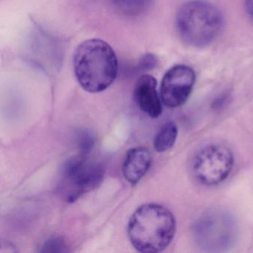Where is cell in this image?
<instances>
[{
  "mask_svg": "<svg viewBox=\"0 0 253 253\" xmlns=\"http://www.w3.org/2000/svg\"><path fill=\"white\" fill-rule=\"evenodd\" d=\"M176 230L175 216L159 203H145L135 209L127 227L129 242L138 252L157 253L165 251Z\"/></svg>",
  "mask_w": 253,
  "mask_h": 253,
  "instance_id": "obj_1",
  "label": "cell"
},
{
  "mask_svg": "<svg viewBox=\"0 0 253 253\" xmlns=\"http://www.w3.org/2000/svg\"><path fill=\"white\" fill-rule=\"evenodd\" d=\"M73 61L77 81L86 92H103L117 78L119 65L116 52L100 39H90L79 45Z\"/></svg>",
  "mask_w": 253,
  "mask_h": 253,
  "instance_id": "obj_2",
  "label": "cell"
},
{
  "mask_svg": "<svg viewBox=\"0 0 253 253\" xmlns=\"http://www.w3.org/2000/svg\"><path fill=\"white\" fill-rule=\"evenodd\" d=\"M175 23L178 34L186 44L193 47H205L219 34L222 16L211 3L196 0L181 6Z\"/></svg>",
  "mask_w": 253,
  "mask_h": 253,
  "instance_id": "obj_3",
  "label": "cell"
},
{
  "mask_svg": "<svg viewBox=\"0 0 253 253\" xmlns=\"http://www.w3.org/2000/svg\"><path fill=\"white\" fill-rule=\"evenodd\" d=\"M104 169L101 163L81 154L67 160L59 181V194L68 203L78 200L102 183Z\"/></svg>",
  "mask_w": 253,
  "mask_h": 253,
  "instance_id": "obj_4",
  "label": "cell"
},
{
  "mask_svg": "<svg viewBox=\"0 0 253 253\" xmlns=\"http://www.w3.org/2000/svg\"><path fill=\"white\" fill-rule=\"evenodd\" d=\"M237 223L234 217L222 209H212L205 214L198 226L201 245L211 252H225L237 240Z\"/></svg>",
  "mask_w": 253,
  "mask_h": 253,
  "instance_id": "obj_5",
  "label": "cell"
},
{
  "mask_svg": "<svg viewBox=\"0 0 253 253\" xmlns=\"http://www.w3.org/2000/svg\"><path fill=\"white\" fill-rule=\"evenodd\" d=\"M233 165L234 157L227 147L212 144L196 153L192 161V172L200 184L215 186L227 179Z\"/></svg>",
  "mask_w": 253,
  "mask_h": 253,
  "instance_id": "obj_6",
  "label": "cell"
},
{
  "mask_svg": "<svg viewBox=\"0 0 253 253\" xmlns=\"http://www.w3.org/2000/svg\"><path fill=\"white\" fill-rule=\"evenodd\" d=\"M196 74L186 65H175L164 75L161 84V99L166 106L177 108L185 103L193 91Z\"/></svg>",
  "mask_w": 253,
  "mask_h": 253,
  "instance_id": "obj_7",
  "label": "cell"
},
{
  "mask_svg": "<svg viewBox=\"0 0 253 253\" xmlns=\"http://www.w3.org/2000/svg\"><path fill=\"white\" fill-rule=\"evenodd\" d=\"M133 97L140 110L149 117L157 118L162 114V99L158 94L157 81L153 76L144 74L137 80Z\"/></svg>",
  "mask_w": 253,
  "mask_h": 253,
  "instance_id": "obj_8",
  "label": "cell"
},
{
  "mask_svg": "<svg viewBox=\"0 0 253 253\" xmlns=\"http://www.w3.org/2000/svg\"><path fill=\"white\" fill-rule=\"evenodd\" d=\"M151 164L150 151L145 147H134L126 152L123 166V176L131 185H135L145 176Z\"/></svg>",
  "mask_w": 253,
  "mask_h": 253,
  "instance_id": "obj_9",
  "label": "cell"
},
{
  "mask_svg": "<svg viewBox=\"0 0 253 253\" xmlns=\"http://www.w3.org/2000/svg\"><path fill=\"white\" fill-rule=\"evenodd\" d=\"M178 136V127L173 122H167L161 126L154 138L155 150L158 152H165L170 150Z\"/></svg>",
  "mask_w": 253,
  "mask_h": 253,
  "instance_id": "obj_10",
  "label": "cell"
},
{
  "mask_svg": "<svg viewBox=\"0 0 253 253\" xmlns=\"http://www.w3.org/2000/svg\"><path fill=\"white\" fill-rule=\"evenodd\" d=\"M115 8L127 16H138L150 7L153 0H110Z\"/></svg>",
  "mask_w": 253,
  "mask_h": 253,
  "instance_id": "obj_11",
  "label": "cell"
},
{
  "mask_svg": "<svg viewBox=\"0 0 253 253\" xmlns=\"http://www.w3.org/2000/svg\"><path fill=\"white\" fill-rule=\"evenodd\" d=\"M65 242L59 238L47 241L43 245L41 252L42 253H63L65 252Z\"/></svg>",
  "mask_w": 253,
  "mask_h": 253,
  "instance_id": "obj_12",
  "label": "cell"
},
{
  "mask_svg": "<svg viewBox=\"0 0 253 253\" xmlns=\"http://www.w3.org/2000/svg\"><path fill=\"white\" fill-rule=\"evenodd\" d=\"M156 62H157V59L156 56L152 54H147L141 60V66L144 67L145 69H150L153 67L156 66Z\"/></svg>",
  "mask_w": 253,
  "mask_h": 253,
  "instance_id": "obj_13",
  "label": "cell"
},
{
  "mask_svg": "<svg viewBox=\"0 0 253 253\" xmlns=\"http://www.w3.org/2000/svg\"><path fill=\"white\" fill-rule=\"evenodd\" d=\"M246 8L248 13L253 18V0H247Z\"/></svg>",
  "mask_w": 253,
  "mask_h": 253,
  "instance_id": "obj_14",
  "label": "cell"
}]
</instances>
